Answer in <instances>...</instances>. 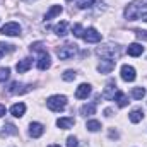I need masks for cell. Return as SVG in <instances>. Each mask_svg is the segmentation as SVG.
Segmentation results:
<instances>
[{"label": "cell", "mask_w": 147, "mask_h": 147, "mask_svg": "<svg viewBox=\"0 0 147 147\" xmlns=\"http://www.w3.org/2000/svg\"><path fill=\"white\" fill-rule=\"evenodd\" d=\"M144 5H146V3H144L142 0H135V2H132V3L125 9V17H127L128 21H135V19H139L140 14H142Z\"/></svg>", "instance_id": "6da1fadb"}, {"label": "cell", "mask_w": 147, "mask_h": 147, "mask_svg": "<svg viewBox=\"0 0 147 147\" xmlns=\"http://www.w3.org/2000/svg\"><path fill=\"white\" fill-rule=\"evenodd\" d=\"M46 106L51 111H63L65 106H67V98L65 96H60V94L50 96L48 101H46Z\"/></svg>", "instance_id": "7a4b0ae2"}, {"label": "cell", "mask_w": 147, "mask_h": 147, "mask_svg": "<svg viewBox=\"0 0 147 147\" xmlns=\"http://www.w3.org/2000/svg\"><path fill=\"white\" fill-rule=\"evenodd\" d=\"M75 53H77V45H72V43H65L63 46H60L57 50V55H58L60 60H69Z\"/></svg>", "instance_id": "3957f363"}, {"label": "cell", "mask_w": 147, "mask_h": 147, "mask_svg": "<svg viewBox=\"0 0 147 147\" xmlns=\"http://www.w3.org/2000/svg\"><path fill=\"white\" fill-rule=\"evenodd\" d=\"M0 33L5 34V36H19L21 34V26L17 22H7V24L2 26Z\"/></svg>", "instance_id": "277c9868"}, {"label": "cell", "mask_w": 147, "mask_h": 147, "mask_svg": "<svg viewBox=\"0 0 147 147\" xmlns=\"http://www.w3.org/2000/svg\"><path fill=\"white\" fill-rule=\"evenodd\" d=\"M84 41L86 43H99L101 41V33H98L94 28H89L84 31Z\"/></svg>", "instance_id": "5b68a950"}, {"label": "cell", "mask_w": 147, "mask_h": 147, "mask_svg": "<svg viewBox=\"0 0 147 147\" xmlns=\"http://www.w3.org/2000/svg\"><path fill=\"white\" fill-rule=\"evenodd\" d=\"M135 77H137V74H135V69L132 65H123L121 67V79L125 82H134Z\"/></svg>", "instance_id": "8992f818"}, {"label": "cell", "mask_w": 147, "mask_h": 147, "mask_svg": "<svg viewBox=\"0 0 147 147\" xmlns=\"http://www.w3.org/2000/svg\"><path fill=\"white\" fill-rule=\"evenodd\" d=\"M50 65H51V62H50V55L46 53V50H43V51H39V60H38V69H39V70H46V69H50Z\"/></svg>", "instance_id": "52a82bcc"}, {"label": "cell", "mask_w": 147, "mask_h": 147, "mask_svg": "<svg viewBox=\"0 0 147 147\" xmlns=\"http://www.w3.org/2000/svg\"><path fill=\"white\" fill-rule=\"evenodd\" d=\"M116 92H118V89H116V82H115V80H110V82L106 84V87H105L103 96H105L106 99H115Z\"/></svg>", "instance_id": "ba28073f"}, {"label": "cell", "mask_w": 147, "mask_h": 147, "mask_svg": "<svg viewBox=\"0 0 147 147\" xmlns=\"http://www.w3.org/2000/svg\"><path fill=\"white\" fill-rule=\"evenodd\" d=\"M89 94H91V86L89 84H80L75 89V98L77 99H87Z\"/></svg>", "instance_id": "9c48e42d"}, {"label": "cell", "mask_w": 147, "mask_h": 147, "mask_svg": "<svg viewBox=\"0 0 147 147\" xmlns=\"http://www.w3.org/2000/svg\"><path fill=\"white\" fill-rule=\"evenodd\" d=\"M113 69H115V60H111V58L101 60V63L98 65V70H99L101 74H110Z\"/></svg>", "instance_id": "30bf717a"}, {"label": "cell", "mask_w": 147, "mask_h": 147, "mask_svg": "<svg viewBox=\"0 0 147 147\" xmlns=\"http://www.w3.org/2000/svg\"><path fill=\"white\" fill-rule=\"evenodd\" d=\"M43 132H45V127H43L41 123H38V121H33V123L29 125V135H31L33 139H38V137H41V135H43Z\"/></svg>", "instance_id": "8fae6325"}, {"label": "cell", "mask_w": 147, "mask_h": 147, "mask_svg": "<svg viewBox=\"0 0 147 147\" xmlns=\"http://www.w3.org/2000/svg\"><path fill=\"white\" fill-rule=\"evenodd\" d=\"M98 53H99V55H103V57L110 53L111 60H113L115 57H118V55H120V50H118V48H115L113 45H106V46H103V48H98Z\"/></svg>", "instance_id": "7c38bea8"}, {"label": "cell", "mask_w": 147, "mask_h": 147, "mask_svg": "<svg viewBox=\"0 0 147 147\" xmlns=\"http://www.w3.org/2000/svg\"><path fill=\"white\" fill-rule=\"evenodd\" d=\"M127 51H128L130 57H139V55L144 53V46H142L140 43H132V45L127 48Z\"/></svg>", "instance_id": "4fadbf2b"}, {"label": "cell", "mask_w": 147, "mask_h": 147, "mask_svg": "<svg viewBox=\"0 0 147 147\" xmlns=\"http://www.w3.org/2000/svg\"><path fill=\"white\" fill-rule=\"evenodd\" d=\"M31 65H33V60H31V58H24V60H21V62L16 65V70L19 74H24L31 69Z\"/></svg>", "instance_id": "5bb4252c"}, {"label": "cell", "mask_w": 147, "mask_h": 147, "mask_svg": "<svg viewBox=\"0 0 147 147\" xmlns=\"http://www.w3.org/2000/svg\"><path fill=\"white\" fill-rule=\"evenodd\" d=\"M10 113H12V116H16V118H21V116L26 113V105H24V103H16V105H12Z\"/></svg>", "instance_id": "9a60e30c"}, {"label": "cell", "mask_w": 147, "mask_h": 147, "mask_svg": "<svg viewBox=\"0 0 147 147\" xmlns=\"http://www.w3.org/2000/svg\"><path fill=\"white\" fill-rule=\"evenodd\" d=\"M75 120L74 118H58L57 120V127L62 128V130H67V128H72Z\"/></svg>", "instance_id": "2e32d148"}, {"label": "cell", "mask_w": 147, "mask_h": 147, "mask_svg": "<svg viewBox=\"0 0 147 147\" xmlns=\"http://www.w3.org/2000/svg\"><path fill=\"white\" fill-rule=\"evenodd\" d=\"M55 33H57V36H67L69 34V24L65 22V21H62V22H58L57 26H55Z\"/></svg>", "instance_id": "e0dca14e"}, {"label": "cell", "mask_w": 147, "mask_h": 147, "mask_svg": "<svg viewBox=\"0 0 147 147\" xmlns=\"http://www.w3.org/2000/svg\"><path fill=\"white\" fill-rule=\"evenodd\" d=\"M60 14H62V5H51V7H50V10L46 12L45 19H46V21H50V19H53V17H57V16H60Z\"/></svg>", "instance_id": "ac0fdd59"}, {"label": "cell", "mask_w": 147, "mask_h": 147, "mask_svg": "<svg viewBox=\"0 0 147 147\" xmlns=\"http://www.w3.org/2000/svg\"><path fill=\"white\" fill-rule=\"evenodd\" d=\"M115 101H116V105H118L120 108H125V106L130 103V101H128V98H127V94H125V92H120V91L116 92V96H115Z\"/></svg>", "instance_id": "d6986e66"}, {"label": "cell", "mask_w": 147, "mask_h": 147, "mask_svg": "<svg viewBox=\"0 0 147 147\" xmlns=\"http://www.w3.org/2000/svg\"><path fill=\"white\" fill-rule=\"evenodd\" d=\"M96 113V103H89V105H84L80 108V115L87 116V115H94Z\"/></svg>", "instance_id": "ffe728a7"}, {"label": "cell", "mask_w": 147, "mask_h": 147, "mask_svg": "<svg viewBox=\"0 0 147 147\" xmlns=\"http://www.w3.org/2000/svg\"><path fill=\"white\" fill-rule=\"evenodd\" d=\"M142 118H144V111L142 110H134L130 113V121L132 123H139V121H142Z\"/></svg>", "instance_id": "44dd1931"}, {"label": "cell", "mask_w": 147, "mask_h": 147, "mask_svg": "<svg viewBox=\"0 0 147 147\" xmlns=\"http://www.w3.org/2000/svg\"><path fill=\"white\" fill-rule=\"evenodd\" d=\"M86 128H87L89 132H98V130H101V123H99L98 120H89V121L86 123Z\"/></svg>", "instance_id": "7402d4cb"}, {"label": "cell", "mask_w": 147, "mask_h": 147, "mask_svg": "<svg viewBox=\"0 0 147 147\" xmlns=\"http://www.w3.org/2000/svg\"><path fill=\"white\" fill-rule=\"evenodd\" d=\"M21 87H24L22 84H19V82H12L10 84V87H9V91L12 92V94H22V92H26L24 89H21Z\"/></svg>", "instance_id": "603a6c76"}, {"label": "cell", "mask_w": 147, "mask_h": 147, "mask_svg": "<svg viewBox=\"0 0 147 147\" xmlns=\"http://www.w3.org/2000/svg\"><path fill=\"white\" fill-rule=\"evenodd\" d=\"M132 96H134L135 99H142V98L146 96V89H144V87H134V89H132Z\"/></svg>", "instance_id": "cb8c5ba5"}, {"label": "cell", "mask_w": 147, "mask_h": 147, "mask_svg": "<svg viewBox=\"0 0 147 147\" xmlns=\"http://www.w3.org/2000/svg\"><path fill=\"white\" fill-rule=\"evenodd\" d=\"M10 51H14V45L0 43V57H3V55H7V53H10Z\"/></svg>", "instance_id": "d4e9b609"}, {"label": "cell", "mask_w": 147, "mask_h": 147, "mask_svg": "<svg viewBox=\"0 0 147 147\" xmlns=\"http://www.w3.org/2000/svg\"><path fill=\"white\" fill-rule=\"evenodd\" d=\"M3 128H5V130L2 132V135H5V134H12V135H17V128H16L12 123H5V125H3Z\"/></svg>", "instance_id": "484cf974"}, {"label": "cell", "mask_w": 147, "mask_h": 147, "mask_svg": "<svg viewBox=\"0 0 147 147\" xmlns=\"http://www.w3.org/2000/svg\"><path fill=\"white\" fill-rule=\"evenodd\" d=\"M9 77H10V69H7V67H0V82L9 80Z\"/></svg>", "instance_id": "4316f807"}, {"label": "cell", "mask_w": 147, "mask_h": 147, "mask_svg": "<svg viewBox=\"0 0 147 147\" xmlns=\"http://www.w3.org/2000/svg\"><path fill=\"white\" fill-rule=\"evenodd\" d=\"M72 33H74V36H77V38H84V28H82L80 24H75L74 29H72Z\"/></svg>", "instance_id": "83f0119b"}, {"label": "cell", "mask_w": 147, "mask_h": 147, "mask_svg": "<svg viewBox=\"0 0 147 147\" xmlns=\"http://www.w3.org/2000/svg\"><path fill=\"white\" fill-rule=\"evenodd\" d=\"M75 77H77V74L74 72V70H65V72H63V75H62V79H63V80H67V82L74 80Z\"/></svg>", "instance_id": "f1b7e54d"}, {"label": "cell", "mask_w": 147, "mask_h": 147, "mask_svg": "<svg viewBox=\"0 0 147 147\" xmlns=\"http://www.w3.org/2000/svg\"><path fill=\"white\" fill-rule=\"evenodd\" d=\"M94 2H96V0H79V2H77V7H79V9H87V7H91Z\"/></svg>", "instance_id": "f546056e"}, {"label": "cell", "mask_w": 147, "mask_h": 147, "mask_svg": "<svg viewBox=\"0 0 147 147\" xmlns=\"http://www.w3.org/2000/svg\"><path fill=\"white\" fill-rule=\"evenodd\" d=\"M67 147H79L77 139H75V137H69V139H67Z\"/></svg>", "instance_id": "4dcf8cb0"}, {"label": "cell", "mask_w": 147, "mask_h": 147, "mask_svg": "<svg viewBox=\"0 0 147 147\" xmlns=\"http://www.w3.org/2000/svg\"><path fill=\"white\" fill-rule=\"evenodd\" d=\"M135 33H137V36L140 38V39H147V31H142V29H137Z\"/></svg>", "instance_id": "1f68e13d"}, {"label": "cell", "mask_w": 147, "mask_h": 147, "mask_svg": "<svg viewBox=\"0 0 147 147\" xmlns=\"http://www.w3.org/2000/svg\"><path fill=\"white\" fill-rule=\"evenodd\" d=\"M5 113H7V110H5V106H3V105H0V116H3Z\"/></svg>", "instance_id": "d6a6232c"}, {"label": "cell", "mask_w": 147, "mask_h": 147, "mask_svg": "<svg viewBox=\"0 0 147 147\" xmlns=\"http://www.w3.org/2000/svg\"><path fill=\"white\" fill-rule=\"evenodd\" d=\"M140 19H142L144 22H147V12H142V14H140Z\"/></svg>", "instance_id": "836d02e7"}, {"label": "cell", "mask_w": 147, "mask_h": 147, "mask_svg": "<svg viewBox=\"0 0 147 147\" xmlns=\"http://www.w3.org/2000/svg\"><path fill=\"white\" fill-rule=\"evenodd\" d=\"M111 113H113L111 110H106V111H105V115H106V116H111Z\"/></svg>", "instance_id": "e575fe53"}, {"label": "cell", "mask_w": 147, "mask_h": 147, "mask_svg": "<svg viewBox=\"0 0 147 147\" xmlns=\"http://www.w3.org/2000/svg\"><path fill=\"white\" fill-rule=\"evenodd\" d=\"M48 147H60V146H57V144H53V146H48Z\"/></svg>", "instance_id": "d590c367"}, {"label": "cell", "mask_w": 147, "mask_h": 147, "mask_svg": "<svg viewBox=\"0 0 147 147\" xmlns=\"http://www.w3.org/2000/svg\"><path fill=\"white\" fill-rule=\"evenodd\" d=\"M24 2H33V0H24Z\"/></svg>", "instance_id": "8d00e7d4"}]
</instances>
